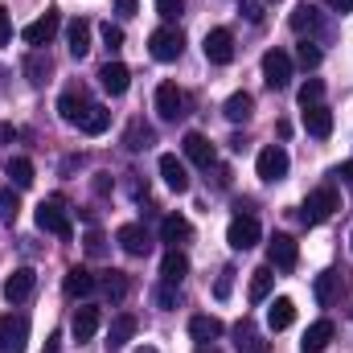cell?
<instances>
[{
  "label": "cell",
  "mask_w": 353,
  "mask_h": 353,
  "mask_svg": "<svg viewBox=\"0 0 353 353\" xmlns=\"http://www.w3.org/2000/svg\"><path fill=\"white\" fill-rule=\"evenodd\" d=\"M115 8H119L123 17H136V8H140V0H115Z\"/></svg>",
  "instance_id": "f907efd6"
},
{
  "label": "cell",
  "mask_w": 353,
  "mask_h": 353,
  "mask_svg": "<svg viewBox=\"0 0 353 353\" xmlns=\"http://www.w3.org/2000/svg\"><path fill=\"white\" fill-rule=\"evenodd\" d=\"M267 263L275 267V271H296V263H300L296 239H292V234H275V239L267 243Z\"/></svg>",
  "instance_id": "5b68a950"
},
{
  "label": "cell",
  "mask_w": 353,
  "mask_h": 353,
  "mask_svg": "<svg viewBox=\"0 0 353 353\" xmlns=\"http://www.w3.org/2000/svg\"><path fill=\"white\" fill-rule=\"evenodd\" d=\"M8 176H12V185H17V189H29V185H33V161L12 157V161H8Z\"/></svg>",
  "instance_id": "8d00e7d4"
},
{
  "label": "cell",
  "mask_w": 353,
  "mask_h": 353,
  "mask_svg": "<svg viewBox=\"0 0 353 353\" xmlns=\"http://www.w3.org/2000/svg\"><path fill=\"white\" fill-rule=\"evenodd\" d=\"M230 275H234V271H222V279H218V288H214V292H218V300H226V296H230Z\"/></svg>",
  "instance_id": "7dc6e473"
},
{
  "label": "cell",
  "mask_w": 353,
  "mask_h": 353,
  "mask_svg": "<svg viewBox=\"0 0 353 353\" xmlns=\"http://www.w3.org/2000/svg\"><path fill=\"white\" fill-rule=\"evenodd\" d=\"M87 111H90V103H87L83 90H66V94L58 99V115H62V123H70V128H79Z\"/></svg>",
  "instance_id": "5bb4252c"
},
{
  "label": "cell",
  "mask_w": 353,
  "mask_h": 353,
  "mask_svg": "<svg viewBox=\"0 0 353 353\" xmlns=\"http://www.w3.org/2000/svg\"><path fill=\"white\" fill-rule=\"evenodd\" d=\"M304 128H308V136L325 140V136L333 132V111H329L325 103H316V107H304Z\"/></svg>",
  "instance_id": "d6986e66"
},
{
  "label": "cell",
  "mask_w": 353,
  "mask_h": 353,
  "mask_svg": "<svg viewBox=\"0 0 353 353\" xmlns=\"http://www.w3.org/2000/svg\"><path fill=\"white\" fill-rule=\"evenodd\" d=\"M140 353H157V350H140Z\"/></svg>",
  "instance_id": "db71d44e"
},
{
  "label": "cell",
  "mask_w": 353,
  "mask_h": 353,
  "mask_svg": "<svg viewBox=\"0 0 353 353\" xmlns=\"http://www.w3.org/2000/svg\"><path fill=\"white\" fill-rule=\"evenodd\" d=\"M292 321H296V304H292L288 296H275L271 308H267V325H271V333H283Z\"/></svg>",
  "instance_id": "cb8c5ba5"
},
{
  "label": "cell",
  "mask_w": 353,
  "mask_h": 353,
  "mask_svg": "<svg viewBox=\"0 0 353 353\" xmlns=\"http://www.w3.org/2000/svg\"><path fill=\"white\" fill-rule=\"evenodd\" d=\"M271 283H275V267L267 263V267H259V271H251V304H263L267 296H271Z\"/></svg>",
  "instance_id": "d6a6232c"
},
{
  "label": "cell",
  "mask_w": 353,
  "mask_h": 353,
  "mask_svg": "<svg viewBox=\"0 0 353 353\" xmlns=\"http://www.w3.org/2000/svg\"><path fill=\"white\" fill-rule=\"evenodd\" d=\"M161 176H165V185H169L173 193H185V189H189V169L176 161L173 152H165V157H161Z\"/></svg>",
  "instance_id": "7402d4cb"
},
{
  "label": "cell",
  "mask_w": 353,
  "mask_h": 353,
  "mask_svg": "<svg viewBox=\"0 0 353 353\" xmlns=\"http://www.w3.org/2000/svg\"><path fill=\"white\" fill-rule=\"evenodd\" d=\"M259 234H263V230H259V222H255L251 214H247V218H234V222L226 226V243H230L234 251H251V247L259 243Z\"/></svg>",
  "instance_id": "ba28073f"
},
{
  "label": "cell",
  "mask_w": 353,
  "mask_h": 353,
  "mask_svg": "<svg viewBox=\"0 0 353 353\" xmlns=\"http://www.w3.org/2000/svg\"><path fill=\"white\" fill-rule=\"evenodd\" d=\"M58 25H62L58 8H46V17H37V21H29V25L21 29V37H25V46H50L54 33H58Z\"/></svg>",
  "instance_id": "8992f818"
},
{
  "label": "cell",
  "mask_w": 353,
  "mask_h": 353,
  "mask_svg": "<svg viewBox=\"0 0 353 353\" xmlns=\"http://www.w3.org/2000/svg\"><path fill=\"white\" fill-rule=\"evenodd\" d=\"M181 144H185V157H189L193 165H201V169H210V165H214V144H210L201 132H189Z\"/></svg>",
  "instance_id": "ffe728a7"
},
{
  "label": "cell",
  "mask_w": 353,
  "mask_h": 353,
  "mask_svg": "<svg viewBox=\"0 0 353 353\" xmlns=\"http://www.w3.org/2000/svg\"><path fill=\"white\" fill-rule=\"evenodd\" d=\"M201 50H205V62L226 66V62L234 58V33H230V29H210L205 41H201Z\"/></svg>",
  "instance_id": "52a82bcc"
},
{
  "label": "cell",
  "mask_w": 353,
  "mask_h": 353,
  "mask_svg": "<svg viewBox=\"0 0 353 353\" xmlns=\"http://www.w3.org/2000/svg\"><path fill=\"white\" fill-rule=\"evenodd\" d=\"M94 288H99V279L90 275L87 267H70V271H66V279H62V292H66L70 300H83V296L94 292Z\"/></svg>",
  "instance_id": "2e32d148"
},
{
  "label": "cell",
  "mask_w": 353,
  "mask_h": 353,
  "mask_svg": "<svg viewBox=\"0 0 353 353\" xmlns=\"http://www.w3.org/2000/svg\"><path fill=\"white\" fill-rule=\"evenodd\" d=\"M337 176H341V181H345V189H350V193H353V161H345V165H341V169H337Z\"/></svg>",
  "instance_id": "681fc988"
},
{
  "label": "cell",
  "mask_w": 353,
  "mask_h": 353,
  "mask_svg": "<svg viewBox=\"0 0 353 353\" xmlns=\"http://www.w3.org/2000/svg\"><path fill=\"white\" fill-rule=\"evenodd\" d=\"M99 283H103V292H107V300H111V304H123V300H128V292H132L128 271H107Z\"/></svg>",
  "instance_id": "484cf974"
},
{
  "label": "cell",
  "mask_w": 353,
  "mask_h": 353,
  "mask_svg": "<svg viewBox=\"0 0 353 353\" xmlns=\"http://www.w3.org/2000/svg\"><path fill=\"white\" fill-rule=\"evenodd\" d=\"M292 29H296V33H316V29H321V12H316L312 4H300V8L292 12Z\"/></svg>",
  "instance_id": "e575fe53"
},
{
  "label": "cell",
  "mask_w": 353,
  "mask_h": 353,
  "mask_svg": "<svg viewBox=\"0 0 353 353\" xmlns=\"http://www.w3.org/2000/svg\"><path fill=\"white\" fill-rule=\"evenodd\" d=\"M222 329H226V325H222L218 316H193V321H189V337H193V341H218Z\"/></svg>",
  "instance_id": "4dcf8cb0"
},
{
  "label": "cell",
  "mask_w": 353,
  "mask_h": 353,
  "mask_svg": "<svg viewBox=\"0 0 353 353\" xmlns=\"http://www.w3.org/2000/svg\"><path fill=\"white\" fill-rule=\"evenodd\" d=\"M181 8H185V0H157V12H161L165 21H176Z\"/></svg>",
  "instance_id": "60d3db41"
},
{
  "label": "cell",
  "mask_w": 353,
  "mask_h": 353,
  "mask_svg": "<svg viewBox=\"0 0 353 353\" xmlns=\"http://www.w3.org/2000/svg\"><path fill=\"white\" fill-rule=\"evenodd\" d=\"M29 345V321L21 312L0 316V353H25Z\"/></svg>",
  "instance_id": "3957f363"
},
{
  "label": "cell",
  "mask_w": 353,
  "mask_h": 353,
  "mask_svg": "<svg viewBox=\"0 0 353 353\" xmlns=\"http://www.w3.org/2000/svg\"><path fill=\"white\" fill-rule=\"evenodd\" d=\"M33 222H37V230L58 234V239H70V234H74V226H70V210H66V201H62V197H46V201L37 205Z\"/></svg>",
  "instance_id": "6da1fadb"
},
{
  "label": "cell",
  "mask_w": 353,
  "mask_h": 353,
  "mask_svg": "<svg viewBox=\"0 0 353 353\" xmlns=\"http://www.w3.org/2000/svg\"><path fill=\"white\" fill-rule=\"evenodd\" d=\"M58 341H62V337H58V333H54V337H50V341H46V353H62V350H58Z\"/></svg>",
  "instance_id": "f5cc1de1"
},
{
  "label": "cell",
  "mask_w": 353,
  "mask_h": 353,
  "mask_svg": "<svg viewBox=\"0 0 353 353\" xmlns=\"http://www.w3.org/2000/svg\"><path fill=\"white\" fill-rule=\"evenodd\" d=\"M251 111H255V99H251L247 90H234V94L226 99V107H222V115H226L230 123H247Z\"/></svg>",
  "instance_id": "d4e9b609"
},
{
  "label": "cell",
  "mask_w": 353,
  "mask_h": 353,
  "mask_svg": "<svg viewBox=\"0 0 353 353\" xmlns=\"http://www.w3.org/2000/svg\"><path fill=\"white\" fill-rule=\"evenodd\" d=\"M181 50H185V37H181V29H173V25H165V29H157V33L148 37V54H152L157 62H176Z\"/></svg>",
  "instance_id": "277c9868"
},
{
  "label": "cell",
  "mask_w": 353,
  "mask_h": 353,
  "mask_svg": "<svg viewBox=\"0 0 353 353\" xmlns=\"http://www.w3.org/2000/svg\"><path fill=\"white\" fill-rule=\"evenodd\" d=\"M288 165H292V161H288V152H283L279 144H271V148H263V152H259L255 173L263 176V181H283V176H288Z\"/></svg>",
  "instance_id": "9c48e42d"
},
{
  "label": "cell",
  "mask_w": 353,
  "mask_h": 353,
  "mask_svg": "<svg viewBox=\"0 0 353 353\" xmlns=\"http://www.w3.org/2000/svg\"><path fill=\"white\" fill-rule=\"evenodd\" d=\"M329 341H333V321H316V325H308V333H304L300 350H304V353H325V350H329Z\"/></svg>",
  "instance_id": "603a6c76"
},
{
  "label": "cell",
  "mask_w": 353,
  "mask_h": 353,
  "mask_svg": "<svg viewBox=\"0 0 353 353\" xmlns=\"http://www.w3.org/2000/svg\"><path fill=\"white\" fill-rule=\"evenodd\" d=\"M197 353H214V350H197Z\"/></svg>",
  "instance_id": "11a10c76"
},
{
  "label": "cell",
  "mask_w": 353,
  "mask_h": 353,
  "mask_svg": "<svg viewBox=\"0 0 353 353\" xmlns=\"http://www.w3.org/2000/svg\"><path fill=\"white\" fill-rule=\"evenodd\" d=\"M234 345H239L243 353H263L267 350V341L255 333L251 321H239V325H234Z\"/></svg>",
  "instance_id": "1f68e13d"
},
{
  "label": "cell",
  "mask_w": 353,
  "mask_h": 353,
  "mask_svg": "<svg viewBox=\"0 0 353 353\" xmlns=\"http://www.w3.org/2000/svg\"><path fill=\"white\" fill-rule=\"evenodd\" d=\"M50 70H54V66H50V58H46L41 50H33V54L25 58V74H29V83H33V87H41V83L50 79Z\"/></svg>",
  "instance_id": "836d02e7"
},
{
  "label": "cell",
  "mask_w": 353,
  "mask_h": 353,
  "mask_svg": "<svg viewBox=\"0 0 353 353\" xmlns=\"http://www.w3.org/2000/svg\"><path fill=\"white\" fill-rule=\"evenodd\" d=\"M263 79L267 87H288V79H292V58L283 54V50H267L263 54Z\"/></svg>",
  "instance_id": "30bf717a"
},
{
  "label": "cell",
  "mask_w": 353,
  "mask_h": 353,
  "mask_svg": "<svg viewBox=\"0 0 353 353\" xmlns=\"http://www.w3.org/2000/svg\"><path fill=\"white\" fill-rule=\"evenodd\" d=\"M66 41H70V54L74 58H87L90 54V21H70V29H66Z\"/></svg>",
  "instance_id": "4316f807"
},
{
  "label": "cell",
  "mask_w": 353,
  "mask_h": 353,
  "mask_svg": "<svg viewBox=\"0 0 353 353\" xmlns=\"http://www.w3.org/2000/svg\"><path fill=\"white\" fill-rule=\"evenodd\" d=\"M296 62H300L304 70H316V66H321V46H316V41H300V46H296Z\"/></svg>",
  "instance_id": "74e56055"
},
{
  "label": "cell",
  "mask_w": 353,
  "mask_h": 353,
  "mask_svg": "<svg viewBox=\"0 0 353 353\" xmlns=\"http://www.w3.org/2000/svg\"><path fill=\"white\" fill-rule=\"evenodd\" d=\"M243 12H247V21H263V12H259V0H243Z\"/></svg>",
  "instance_id": "bcb514c9"
},
{
  "label": "cell",
  "mask_w": 353,
  "mask_h": 353,
  "mask_svg": "<svg viewBox=\"0 0 353 353\" xmlns=\"http://www.w3.org/2000/svg\"><path fill=\"white\" fill-rule=\"evenodd\" d=\"M325 99V83L321 79H308L304 87H300V107H316Z\"/></svg>",
  "instance_id": "f35d334b"
},
{
  "label": "cell",
  "mask_w": 353,
  "mask_h": 353,
  "mask_svg": "<svg viewBox=\"0 0 353 353\" xmlns=\"http://www.w3.org/2000/svg\"><path fill=\"white\" fill-rule=\"evenodd\" d=\"M107 123H111V111H107V107H99V103H90V111L83 115V123H79V128H83L87 136H99V132H107Z\"/></svg>",
  "instance_id": "d590c367"
},
{
  "label": "cell",
  "mask_w": 353,
  "mask_h": 353,
  "mask_svg": "<svg viewBox=\"0 0 353 353\" xmlns=\"http://www.w3.org/2000/svg\"><path fill=\"white\" fill-rule=\"evenodd\" d=\"M103 251H107V239H103L99 230H90L87 234V255H103Z\"/></svg>",
  "instance_id": "ee69618b"
},
{
  "label": "cell",
  "mask_w": 353,
  "mask_h": 353,
  "mask_svg": "<svg viewBox=\"0 0 353 353\" xmlns=\"http://www.w3.org/2000/svg\"><path fill=\"white\" fill-rule=\"evenodd\" d=\"M115 243L132 255V259H140V255H148L152 251V243H148V234H144V226H136V222H128V226H119L115 230Z\"/></svg>",
  "instance_id": "7c38bea8"
},
{
  "label": "cell",
  "mask_w": 353,
  "mask_h": 353,
  "mask_svg": "<svg viewBox=\"0 0 353 353\" xmlns=\"http://www.w3.org/2000/svg\"><path fill=\"white\" fill-rule=\"evenodd\" d=\"M132 337H136V316L132 312H119L111 321V329H107V350H123Z\"/></svg>",
  "instance_id": "44dd1931"
},
{
  "label": "cell",
  "mask_w": 353,
  "mask_h": 353,
  "mask_svg": "<svg viewBox=\"0 0 353 353\" xmlns=\"http://www.w3.org/2000/svg\"><path fill=\"white\" fill-rule=\"evenodd\" d=\"M33 288H37V275H33L29 267H17V271L4 279V300H8V304H21V300L33 296Z\"/></svg>",
  "instance_id": "8fae6325"
},
{
  "label": "cell",
  "mask_w": 353,
  "mask_h": 353,
  "mask_svg": "<svg viewBox=\"0 0 353 353\" xmlns=\"http://www.w3.org/2000/svg\"><path fill=\"white\" fill-rule=\"evenodd\" d=\"M161 275H165V283H181V279L189 275V259H185L176 247H169L165 259H161Z\"/></svg>",
  "instance_id": "f1b7e54d"
},
{
  "label": "cell",
  "mask_w": 353,
  "mask_h": 353,
  "mask_svg": "<svg viewBox=\"0 0 353 353\" xmlns=\"http://www.w3.org/2000/svg\"><path fill=\"white\" fill-rule=\"evenodd\" d=\"M99 321H103V316H99V308H74V321H70V333H74V341H79V345H83V341H90V337H94V333H99Z\"/></svg>",
  "instance_id": "ac0fdd59"
},
{
  "label": "cell",
  "mask_w": 353,
  "mask_h": 353,
  "mask_svg": "<svg viewBox=\"0 0 353 353\" xmlns=\"http://www.w3.org/2000/svg\"><path fill=\"white\" fill-rule=\"evenodd\" d=\"M99 83H103L107 94H123L128 83H132V70L123 62H107V66H99Z\"/></svg>",
  "instance_id": "e0dca14e"
},
{
  "label": "cell",
  "mask_w": 353,
  "mask_h": 353,
  "mask_svg": "<svg viewBox=\"0 0 353 353\" xmlns=\"http://www.w3.org/2000/svg\"><path fill=\"white\" fill-rule=\"evenodd\" d=\"M17 210H21V205H17V193H12V189H0V214H4V218H17Z\"/></svg>",
  "instance_id": "b9f144b4"
},
{
  "label": "cell",
  "mask_w": 353,
  "mask_h": 353,
  "mask_svg": "<svg viewBox=\"0 0 353 353\" xmlns=\"http://www.w3.org/2000/svg\"><path fill=\"white\" fill-rule=\"evenodd\" d=\"M325 8H333V12H353V0H321Z\"/></svg>",
  "instance_id": "c3c4849f"
},
{
  "label": "cell",
  "mask_w": 353,
  "mask_h": 353,
  "mask_svg": "<svg viewBox=\"0 0 353 353\" xmlns=\"http://www.w3.org/2000/svg\"><path fill=\"white\" fill-rule=\"evenodd\" d=\"M193 234V222L189 218H181V214H169L165 222H161V239L169 243V247H176V243H185Z\"/></svg>",
  "instance_id": "83f0119b"
},
{
  "label": "cell",
  "mask_w": 353,
  "mask_h": 353,
  "mask_svg": "<svg viewBox=\"0 0 353 353\" xmlns=\"http://www.w3.org/2000/svg\"><path fill=\"white\" fill-rule=\"evenodd\" d=\"M157 111H161V119H181L185 115V94L176 83H161L157 87Z\"/></svg>",
  "instance_id": "4fadbf2b"
},
{
  "label": "cell",
  "mask_w": 353,
  "mask_h": 353,
  "mask_svg": "<svg viewBox=\"0 0 353 353\" xmlns=\"http://www.w3.org/2000/svg\"><path fill=\"white\" fill-rule=\"evenodd\" d=\"M176 300H181V296H176V283H161V288H157V304H161V308H176Z\"/></svg>",
  "instance_id": "ab89813d"
},
{
  "label": "cell",
  "mask_w": 353,
  "mask_h": 353,
  "mask_svg": "<svg viewBox=\"0 0 353 353\" xmlns=\"http://www.w3.org/2000/svg\"><path fill=\"white\" fill-rule=\"evenodd\" d=\"M312 292H316V304H321V308H333V304L341 300V275H337V271H321V275L312 279Z\"/></svg>",
  "instance_id": "9a60e30c"
},
{
  "label": "cell",
  "mask_w": 353,
  "mask_h": 353,
  "mask_svg": "<svg viewBox=\"0 0 353 353\" xmlns=\"http://www.w3.org/2000/svg\"><path fill=\"white\" fill-rule=\"evenodd\" d=\"M103 41H107L111 50H119V46H123V29H119V25H103Z\"/></svg>",
  "instance_id": "7bdbcfd3"
},
{
  "label": "cell",
  "mask_w": 353,
  "mask_h": 353,
  "mask_svg": "<svg viewBox=\"0 0 353 353\" xmlns=\"http://www.w3.org/2000/svg\"><path fill=\"white\" fill-rule=\"evenodd\" d=\"M337 205H341L337 189H333V185H321V189H312V193L304 197V222H308V226H321V222H329V218L337 214Z\"/></svg>",
  "instance_id": "7a4b0ae2"
},
{
  "label": "cell",
  "mask_w": 353,
  "mask_h": 353,
  "mask_svg": "<svg viewBox=\"0 0 353 353\" xmlns=\"http://www.w3.org/2000/svg\"><path fill=\"white\" fill-rule=\"evenodd\" d=\"M12 140H17V128H12V123H0V148L12 144Z\"/></svg>",
  "instance_id": "816d5d0a"
},
{
  "label": "cell",
  "mask_w": 353,
  "mask_h": 353,
  "mask_svg": "<svg viewBox=\"0 0 353 353\" xmlns=\"http://www.w3.org/2000/svg\"><path fill=\"white\" fill-rule=\"evenodd\" d=\"M12 37V21H8V8H0V46H8Z\"/></svg>",
  "instance_id": "f6af8a7d"
},
{
  "label": "cell",
  "mask_w": 353,
  "mask_h": 353,
  "mask_svg": "<svg viewBox=\"0 0 353 353\" xmlns=\"http://www.w3.org/2000/svg\"><path fill=\"white\" fill-rule=\"evenodd\" d=\"M148 144H157V132H152L148 123L132 119V128L123 132V148H128V152H140V148H148Z\"/></svg>",
  "instance_id": "f546056e"
}]
</instances>
